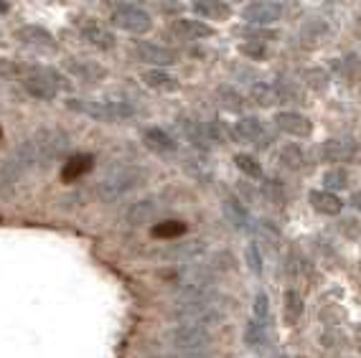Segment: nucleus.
<instances>
[{
	"label": "nucleus",
	"instance_id": "f257e3e1",
	"mask_svg": "<svg viewBox=\"0 0 361 358\" xmlns=\"http://www.w3.org/2000/svg\"><path fill=\"white\" fill-rule=\"evenodd\" d=\"M66 107L71 112L87 115L99 122H123L137 115V104L125 97H104V99H69Z\"/></svg>",
	"mask_w": 361,
	"mask_h": 358
},
{
	"label": "nucleus",
	"instance_id": "f03ea898",
	"mask_svg": "<svg viewBox=\"0 0 361 358\" xmlns=\"http://www.w3.org/2000/svg\"><path fill=\"white\" fill-rule=\"evenodd\" d=\"M171 318L183 326H201L212 331L221 323V310L216 305V295H201V297H176Z\"/></svg>",
	"mask_w": 361,
	"mask_h": 358
},
{
	"label": "nucleus",
	"instance_id": "7ed1b4c3",
	"mask_svg": "<svg viewBox=\"0 0 361 358\" xmlns=\"http://www.w3.org/2000/svg\"><path fill=\"white\" fill-rule=\"evenodd\" d=\"M145 180V171L135 166H115L107 171L102 180H99V196L104 201H117L123 199L125 193L137 188Z\"/></svg>",
	"mask_w": 361,
	"mask_h": 358
},
{
	"label": "nucleus",
	"instance_id": "20e7f679",
	"mask_svg": "<svg viewBox=\"0 0 361 358\" xmlns=\"http://www.w3.org/2000/svg\"><path fill=\"white\" fill-rule=\"evenodd\" d=\"M166 340L168 345H173L176 353H183V356H204V351L212 345L214 335L209 328L178 323V326H173L166 333Z\"/></svg>",
	"mask_w": 361,
	"mask_h": 358
},
{
	"label": "nucleus",
	"instance_id": "39448f33",
	"mask_svg": "<svg viewBox=\"0 0 361 358\" xmlns=\"http://www.w3.org/2000/svg\"><path fill=\"white\" fill-rule=\"evenodd\" d=\"M33 145V153H36V163L41 168L51 166L54 160L61 158L64 150L69 147V137H66L61 130H41L33 137H28Z\"/></svg>",
	"mask_w": 361,
	"mask_h": 358
},
{
	"label": "nucleus",
	"instance_id": "423d86ee",
	"mask_svg": "<svg viewBox=\"0 0 361 358\" xmlns=\"http://www.w3.org/2000/svg\"><path fill=\"white\" fill-rule=\"evenodd\" d=\"M23 87H26L28 94L36 97V99L51 102V99H56L59 97V92L64 90V79H61L59 71L41 66V69H33L31 74L23 79Z\"/></svg>",
	"mask_w": 361,
	"mask_h": 358
},
{
	"label": "nucleus",
	"instance_id": "0eeeda50",
	"mask_svg": "<svg viewBox=\"0 0 361 358\" xmlns=\"http://www.w3.org/2000/svg\"><path fill=\"white\" fill-rule=\"evenodd\" d=\"M112 26H117L120 31H128L133 36H142L153 28V18H150L148 11H142L140 6H133V3H120V6L112 8Z\"/></svg>",
	"mask_w": 361,
	"mask_h": 358
},
{
	"label": "nucleus",
	"instance_id": "6e6552de",
	"mask_svg": "<svg viewBox=\"0 0 361 358\" xmlns=\"http://www.w3.org/2000/svg\"><path fill=\"white\" fill-rule=\"evenodd\" d=\"M234 137H237L239 142H247V145H252V147H262V150L272 142V132L267 130V125L252 115L239 117L237 125H234Z\"/></svg>",
	"mask_w": 361,
	"mask_h": 358
},
{
	"label": "nucleus",
	"instance_id": "1a4fd4ad",
	"mask_svg": "<svg viewBox=\"0 0 361 358\" xmlns=\"http://www.w3.org/2000/svg\"><path fill=\"white\" fill-rule=\"evenodd\" d=\"M133 54H135L137 61L155 66V69H163V66L176 64V51H173V49L150 44V41H135V46H133Z\"/></svg>",
	"mask_w": 361,
	"mask_h": 358
},
{
	"label": "nucleus",
	"instance_id": "9d476101",
	"mask_svg": "<svg viewBox=\"0 0 361 358\" xmlns=\"http://www.w3.org/2000/svg\"><path fill=\"white\" fill-rule=\"evenodd\" d=\"M242 18H245L247 23H252V26H259V28L272 26L275 20L283 18V6H280V3H270V0H255V3L245 6Z\"/></svg>",
	"mask_w": 361,
	"mask_h": 358
},
{
	"label": "nucleus",
	"instance_id": "9b49d317",
	"mask_svg": "<svg viewBox=\"0 0 361 358\" xmlns=\"http://www.w3.org/2000/svg\"><path fill=\"white\" fill-rule=\"evenodd\" d=\"M275 128L293 137H308L313 132V125L300 112H275Z\"/></svg>",
	"mask_w": 361,
	"mask_h": 358
},
{
	"label": "nucleus",
	"instance_id": "f8f14e48",
	"mask_svg": "<svg viewBox=\"0 0 361 358\" xmlns=\"http://www.w3.org/2000/svg\"><path fill=\"white\" fill-rule=\"evenodd\" d=\"M176 125H178V130H180V137H183L188 145L196 147V150H201V153H207V150H209L207 128H204L199 120L183 115V117H178V120H176Z\"/></svg>",
	"mask_w": 361,
	"mask_h": 358
},
{
	"label": "nucleus",
	"instance_id": "ddd939ff",
	"mask_svg": "<svg viewBox=\"0 0 361 358\" xmlns=\"http://www.w3.org/2000/svg\"><path fill=\"white\" fill-rule=\"evenodd\" d=\"M356 155V142L348 137H331L321 145V158L326 163H348Z\"/></svg>",
	"mask_w": 361,
	"mask_h": 358
},
{
	"label": "nucleus",
	"instance_id": "4468645a",
	"mask_svg": "<svg viewBox=\"0 0 361 358\" xmlns=\"http://www.w3.org/2000/svg\"><path fill=\"white\" fill-rule=\"evenodd\" d=\"M221 211H224L226 221L232 224V229L237 231H250L252 229V216L250 211L245 209V204L239 199H234V196H226L224 204H221Z\"/></svg>",
	"mask_w": 361,
	"mask_h": 358
},
{
	"label": "nucleus",
	"instance_id": "2eb2a0df",
	"mask_svg": "<svg viewBox=\"0 0 361 358\" xmlns=\"http://www.w3.org/2000/svg\"><path fill=\"white\" fill-rule=\"evenodd\" d=\"M79 33H82V39L87 41V44L94 46V49H102V51H110L112 46H115V36H112V31H107V28L99 26V23H94V20L82 23Z\"/></svg>",
	"mask_w": 361,
	"mask_h": 358
},
{
	"label": "nucleus",
	"instance_id": "dca6fc26",
	"mask_svg": "<svg viewBox=\"0 0 361 358\" xmlns=\"http://www.w3.org/2000/svg\"><path fill=\"white\" fill-rule=\"evenodd\" d=\"M173 31L183 39L199 41V39H209L214 36V28L209 26L207 20H196V18H178L173 23Z\"/></svg>",
	"mask_w": 361,
	"mask_h": 358
},
{
	"label": "nucleus",
	"instance_id": "f3484780",
	"mask_svg": "<svg viewBox=\"0 0 361 358\" xmlns=\"http://www.w3.org/2000/svg\"><path fill=\"white\" fill-rule=\"evenodd\" d=\"M66 71L71 77H77L79 82H97L104 77V69L94 61H87V58H69L66 61Z\"/></svg>",
	"mask_w": 361,
	"mask_h": 358
},
{
	"label": "nucleus",
	"instance_id": "a211bd4d",
	"mask_svg": "<svg viewBox=\"0 0 361 358\" xmlns=\"http://www.w3.org/2000/svg\"><path fill=\"white\" fill-rule=\"evenodd\" d=\"M18 39L23 41L26 46H36V49H44V51H54L56 49V41L49 31L39 26H26L18 31Z\"/></svg>",
	"mask_w": 361,
	"mask_h": 358
},
{
	"label": "nucleus",
	"instance_id": "6ab92c4d",
	"mask_svg": "<svg viewBox=\"0 0 361 358\" xmlns=\"http://www.w3.org/2000/svg\"><path fill=\"white\" fill-rule=\"evenodd\" d=\"M142 142H145V147L153 150V153H173L176 150V140L161 128H150L148 132L142 135Z\"/></svg>",
	"mask_w": 361,
	"mask_h": 358
},
{
	"label": "nucleus",
	"instance_id": "aec40b11",
	"mask_svg": "<svg viewBox=\"0 0 361 358\" xmlns=\"http://www.w3.org/2000/svg\"><path fill=\"white\" fill-rule=\"evenodd\" d=\"M142 82H145V87H148V90H155V92H176V90H178V79L171 77L166 69L145 71Z\"/></svg>",
	"mask_w": 361,
	"mask_h": 358
},
{
	"label": "nucleus",
	"instance_id": "412c9836",
	"mask_svg": "<svg viewBox=\"0 0 361 358\" xmlns=\"http://www.w3.org/2000/svg\"><path fill=\"white\" fill-rule=\"evenodd\" d=\"M310 204H313V209H316V211L329 214V216L341 214V209H343V201L331 191H313V193H310Z\"/></svg>",
	"mask_w": 361,
	"mask_h": 358
},
{
	"label": "nucleus",
	"instance_id": "4be33fe9",
	"mask_svg": "<svg viewBox=\"0 0 361 358\" xmlns=\"http://www.w3.org/2000/svg\"><path fill=\"white\" fill-rule=\"evenodd\" d=\"M278 163L283 168H288V171H300V168H305L308 158H305V153L300 150V145L288 142V145H283L278 150Z\"/></svg>",
	"mask_w": 361,
	"mask_h": 358
},
{
	"label": "nucleus",
	"instance_id": "5701e85b",
	"mask_svg": "<svg viewBox=\"0 0 361 358\" xmlns=\"http://www.w3.org/2000/svg\"><path fill=\"white\" fill-rule=\"evenodd\" d=\"M92 166H94V158L92 155H74V158H69L64 163V168H61V178L69 183V180H77V178H82L84 173L87 171H92Z\"/></svg>",
	"mask_w": 361,
	"mask_h": 358
},
{
	"label": "nucleus",
	"instance_id": "b1692460",
	"mask_svg": "<svg viewBox=\"0 0 361 358\" xmlns=\"http://www.w3.org/2000/svg\"><path fill=\"white\" fill-rule=\"evenodd\" d=\"M155 214H158V206H155V201H150V199L137 201V204L128 211V221H130L133 226L150 224V221L155 218Z\"/></svg>",
	"mask_w": 361,
	"mask_h": 358
},
{
	"label": "nucleus",
	"instance_id": "393cba45",
	"mask_svg": "<svg viewBox=\"0 0 361 358\" xmlns=\"http://www.w3.org/2000/svg\"><path fill=\"white\" fill-rule=\"evenodd\" d=\"M250 97L255 99V104H262V107H270V104H278L280 102V90L278 84H252Z\"/></svg>",
	"mask_w": 361,
	"mask_h": 358
},
{
	"label": "nucleus",
	"instance_id": "a878e982",
	"mask_svg": "<svg viewBox=\"0 0 361 358\" xmlns=\"http://www.w3.org/2000/svg\"><path fill=\"white\" fill-rule=\"evenodd\" d=\"M267 340H270V326H259L250 318L245 328V343L250 348H262V345H267Z\"/></svg>",
	"mask_w": 361,
	"mask_h": 358
},
{
	"label": "nucleus",
	"instance_id": "bb28decb",
	"mask_svg": "<svg viewBox=\"0 0 361 358\" xmlns=\"http://www.w3.org/2000/svg\"><path fill=\"white\" fill-rule=\"evenodd\" d=\"M186 234V224L183 221H176V218H168V221H158L153 226V237L158 239H178Z\"/></svg>",
	"mask_w": 361,
	"mask_h": 358
},
{
	"label": "nucleus",
	"instance_id": "cd10ccee",
	"mask_svg": "<svg viewBox=\"0 0 361 358\" xmlns=\"http://www.w3.org/2000/svg\"><path fill=\"white\" fill-rule=\"evenodd\" d=\"M204 128H207L209 142H221V145H226V142H232V137H234V132L226 128L224 120H209V122H204Z\"/></svg>",
	"mask_w": 361,
	"mask_h": 358
},
{
	"label": "nucleus",
	"instance_id": "c85d7f7f",
	"mask_svg": "<svg viewBox=\"0 0 361 358\" xmlns=\"http://www.w3.org/2000/svg\"><path fill=\"white\" fill-rule=\"evenodd\" d=\"M300 315H303V297L295 290H288L285 292V320H288V326H295Z\"/></svg>",
	"mask_w": 361,
	"mask_h": 358
},
{
	"label": "nucleus",
	"instance_id": "c756f323",
	"mask_svg": "<svg viewBox=\"0 0 361 358\" xmlns=\"http://www.w3.org/2000/svg\"><path fill=\"white\" fill-rule=\"evenodd\" d=\"M252 320L259 323V326H270L272 315H270V297L264 292L255 295V307H252Z\"/></svg>",
	"mask_w": 361,
	"mask_h": 358
},
{
	"label": "nucleus",
	"instance_id": "7c9ffc66",
	"mask_svg": "<svg viewBox=\"0 0 361 358\" xmlns=\"http://www.w3.org/2000/svg\"><path fill=\"white\" fill-rule=\"evenodd\" d=\"M234 166L245 173L247 178H262V166H259V160L252 158V155H247V153L234 155Z\"/></svg>",
	"mask_w": 361,
	"mask_h": 358
},
{
	"label": "nucleus",
	"instance_id": "2f4dec72",
	"mask_svg": "<svg viewBox=\"0 0 361 358\" xmlns=\"http://www.w3.org/2000/svg\"><path fill=\"white\" fill-rule=\"evenodd\" d=\"M194 11L201 18H226L232 13V8L226 3H194Z\"/></svg>",
	"mask_w": 361,
	"mask_h": 358
},
{
	"label": "nucleus",
	"instance_id": "473e14b6",
	"mask_svg": "<svg viewBox=\"0 0 361 358\" xmlns=\"http://www.w3.org/2000/svg\"><path fill=\"white\" fill-rule=\"evenodd\" d=\"M201 252H204V247H201L199 242H186V244H180V247H176L173 252H168V257L176 259V262H188V259L199 257Z\"/></svg>",
	"mask_w": 361,
	"mask_h": 358
},
{
	"label": "nucleus",
	"instance_id": "72a5a7b5",
	"mask_svg": "<svg viewBox=\"0 0 361 358\" xmlns=\"http://www.w3.org/2000/svg\"><path fill=\"white\" fill-rule=\"evenodd\" d=\"M216 97H219L221 102H224V107L232 109V112H239V109L245 107L242 94H239L237 90H232V87H219V90H216Z\"/></svg>",
	"mask_w": 361,
	"mask_h": 358
},
{
	"label": "nucleus",
	"instance_id": "f704fd0d",
	"mask_svg": "<svg viewBox=\"0 0 361 358\" xmlns=\"http://www.w3.org/2000/svg\"><path fill=\"white\" fill-rule=\"evenodd\" d=\"M348 183V173L343 168H334L323 175V186L329 188V191H336V188H346Z\"/></svg>",
	"mask_w": 361,
	"mask_h": 358
},
{
	"label": "nucleus",
	"instance_id": "c9c22d12",
	"mask_svg": "<svg viewBox=\"0 0 361 358\" xmlns=\"http://www.w3.org/2000/svg\"><path fill=\"white\" fill-rule=\"evenodd\" d=\"M247 264L252 275H262V257H259L257 244H247Z\"/></svg>",
	"mask_w": 361,
	"mask_h": 358
},
{
	"label": "nucleus",
	"instance_id": "e433bc0d",
	"mask_svg": "<svg viewBox=\"0 0 361 358\" xmlns=\"http://www.w3.org/2000/svg\"><path fill=\"white\" fill-rule=\"evenodd\" d=\"M242 54L259 58V56H264V54H267V49H264V46L259 44V41H252V44H245V46H242Z\"/></svg>",
	"mask_w": 361,
	"mask_h": 358
},
{
	"label": "nucleus",
	"instance_id": "4c0bfd02",
	"mask_svg": "<svg viewBox=\"0 0 361 358\" xmlns=\"http://www.w3.org/2000/svg\"><path fill=\"white\" fill-rule=\"evenodd\" d=\"M308 79H313V82H310L313 90H326V87H329V77H326L323 71H308Z\"/></svg>",
	"mask_w": 361,
	"mask_h": 358
},
{
	"label": "nucleus",
	"instance_id": "58836bf2",
	"mask_svg": "<svg viewBox=\"0 0 361 358\" xmlns=\"http://www.w3.org/2000/svg\"><path fill=\"white\" fill-rule=\"evenodd\" d=\"M245 36H252V39H275V31H264V28H247L242 31Z\"/></svg>",
	"mask_w": 361,
	"mask_h": 358
},
{
	"label": "nucleus",
	"instance_id": "ea45409f",
	"mask_svg": "<svg viewBox=\"0 0 361 358\" xmlns=\"http://www.w3.org/2000/svg\"><path fill=\"white\" fill-rule=\"evenodd\" d=\"M351 204H354V209L361 214V191H356L354 196H351Z\"/></svg>",
	"mask_w": 361,
	"mask_h": 358
},
{
	"label": "nucleus",
	"instance_id": "a19ab883",
	"mask_svg": "<svg viewBox=\"0 0 361 358\" xmlns=\"http://www.w3.org/2000/svg\"><path fill=\"white\" fill-rule=\"evenodd\" d=\"M158 358H209V356H183V353H171V356H158Z\"/></svg>",
	"mask_w": 361,
	"mask_h": 358
},
{
	"label": "nucleus",
	"instance_id": "79ce46f5",
	"mask_svg": "<svg viewBox=\"0 0 361 358\" xmlns=\"http://www.w3.org/2000/svg\"><path fill=\"white\" fill-rule=\"evenodd\" d=\"M8 11V6H3V3H0V13H6Z\"/></svg>",
	"mask_w": 361,
	"mask_h": 358
},
{
	"label": "nucleus",
	"instance_id": "37998d69",
	"mask_svg": "<svg viewBox=\"0 0 361 358\" xmlns=\"http://www.w3.org/2000/svg\"><path fill=\"white\" fill-rule=\"evenodd\" d=\"M278 358H288V356H285V353H280V356Z\"/></svg>",
	"mask_w": 361,
	"mask_h": 358
},
{
	"label": "nucleus",
	"instance_id": "c03bdc74",
	"mask_svg": "<svg viewBox=\"0 0 361 358\" xmlns=\"http://www.w3.org/2000/svg\"><path fill=\"white\" fill-rule=\"evenodd\" d=\"M0 137H3V130H0Z\"/></svg>",
	"mask_w": 361,
	"mask_h": 358
},
{
	"label": "nucleus",
	"instance_id": "a18cd8bd",
	"mask_svg": "<svg viewBox=\"0 0 361 358\" xmlns=\"http://www.w3.org/2000/svg\"><path fill=\"white\" fill-rule=\"evenodd\" d=\"M359 272H361V264H359Z\"/></svg>",
	"mask_w": 361,
	"mask_h": 358
}]
</instances>
